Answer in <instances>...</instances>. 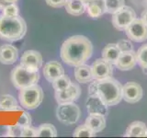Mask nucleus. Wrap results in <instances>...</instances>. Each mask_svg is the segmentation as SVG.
Returning <instances> with one entry per match:
<instances>
[{"instance_id":"1","label":"nucleus","mask_w":147,"mask_h":138,"mask_svg":"<svg viewBox=\"0 0 147 138\" xmlns=\"http://www.w3.org/2000/svg\"><path fill=\"white\" fill-rule=\"evenodd\" d=\"M93 54V45L90 40L83 35H74L63 41L60 50L61 59L70 66L86 64Z\"/></svg>"},{"instance_id":"2","label":"nucleus","mask_w":147,"mask_h":138,"mask_svg":"<svg viewBox=\"0 0 147 138\" xmlns=\"http://www.w3.org/2000/svg\"><path fill=\"white\" fill-rule=\"evenodd\" d=\"M98 95L108 106H114L122 99V86L112 76L102 80L93 79L88 87V95Z\"/></svg>"},{"instance_id":"3","label":"nucleus","mask_w":147,"mask_h":138,"mask_svg":"<svg viewBox=\"0 0 147 138\" xmlns=\"http://www.w3.org/2000/svg\"><path fill=\"white\" fill-rule=\"evenodd\" d=\"M27 32V24L24 18L20 15L7 17L0 15V39L9 43L20 41L24 38Z\"/></svg>"},{"instance_id":"4","label":"nucleus","mask_w":147,"mask_h":138,"mask_svg":"<svg viewBox=\"0 0 147 138\" xmlns=\"http://www.w3.org/2000/svg\"><path fill=\"white\" fill-rule=\"evenodd\" d=\"M20 90L18 99L23 108L27 110H34L38 108L42 102L44 98L43 90L38 84L24 87Z\"/></svg>"},{"instance_id":"5","label":"nucleus","mask_w":147,"mask_h":138,"mask_svg":"<svg viewBox=\"0 0 147 138\" xmlns=\"http://www.w3.org/2000/svg\"><path fill=\"white\" fill-rule=\"evenodd\" d=\"M40 77V76L39 72L30 71L21 64L14 68L10 75L12 84L17 89H21L27 87L38 84Z\"/></svg>"},{"instance_id":"6","label":"nucleus","mask_w":147,"mask_h":138,"mask_svg":"<svg viewBox=\"0 0 147 138\" xmlns=\"http://www.w3.org/2000/svg\"><path fill=\"white\" fill-rule=\"evenodd\" d=\"M56 117L59 122L65 125H72L79 121L81 110L80 108L74 102L60 103L56 109Z\"/></svg>"},{"instance_id":"7","label":"nucleus","mask_w":147,"mask_h":138,"mask_svg":"<svg viewBox=\"0 0 147 138\" xmlns=\"http://www.w3.org/2000/svg\"><path fill=\"white\" fill-rule=\"evenodd\" d=\"M136 18V13L132 7L124 6L112 14V24L115 29L125 30L129 25Z\"/></svg>"},{"instance_id":"8","label":"nucleus","mask_w":147,"mask_h":138,"mask_svg":"<svg viewBox=\"0 0 147 138\" xmlns=\"http://www.w3.org/2000/svg\"><path fill=\"white\" fill-rule=\"evenodd\" d=\"M129 40L134 43H142L147 40V25L142 18H135L124 30Z\"/></svg>"},{"instance_id":"9","label":"nucleus","mask_w":147,"mask_h":138,"mask_svg":"<svg viewBox=\"0 0 147 138\" xmlns=\"http://www.w3.org/2000/svg\"><path fill=\"white\" fill-rule=\"evenodd\" d=\"M43 59L41 54L35 50H28L23 53L20 58V64L28 70L32 72H39L42 66Z\"/></svg>"},{"instance_id":"10","label":"nucleus","mask_w":147,"mask_h":138,"mask_svg":"<svg viewBox=\"0 0 147 138\" xmlns=\"http://www.w3.org/2000/svg\"><path fill=\"white\" fill-rule=\"evenodd\" d=\"M93 79L102 80L112 76V64L104 58H98L91 66Z\"/></svg>"},{"instance_id":"11","label":"nucleus","mask_w":147,"mask_h":138,"mask_svg":"<svg viewBox=\"0 0 147 138\" xmlns=\"http://www.w3.org/2000/svg\"><path fill=\"white\" fill-rule=\"evenodd\" d=\"M142 87L136 82H127L122 86V99L128 103H136L142 98Z\"/></svg>"},{"instance_id":"12","label":"nucleus","mask_w":147,"mask_h":138,"mask_svg":"<svg viewBox=\"0 0 147 138\" xmlns=\"http://www.w3.org/2000/svg\"><path fill=\"white\" fill-rule=\"evenodd\" d=\"M81 95V89L80 87L76 83L72 82L71 85L65 89L55 91V99L57 103H65V102H74Z\"/></svg>"},{"instance_id":"13","label":"nucleus","mask_w":147,"mask_h":138,"mask_svg":"<svg viewBox=\"0 0 147 138\" xmlns=\"http://www.w3.org/2000/svg\"><path fill=\"white\" fill-rule=\"evenodd\" d=\"M86 109L89 114H101L106 117L108 115V106L98 95H89L86 99Z\"/></svg>"},{"instance_id":"14","label":"nucleus","mask_w":147,"mask_h":138,"mask_svg":"<svg viewBox=\"0 0 147 138\" xmlns=\"http://www.w3.org/2000/svg\"><path fill=\"white\" fill-rule=\"evenodd\" d=\"M42 72L45 79L52 83L58 77L64 75V68L61 63L57 61H51L45 64Z\"/></svg>"},{"instance_id":"15","label":"nucleus","mask_w":147,"mask_h":138,"mask_svg":"<svg viewBox=\"0 0 147 138\" xmlns=\"http://www.w3.org/2000/svg\"><path fill=\"white\" fill-rule=\"evenodd\" d=\"M136 64H137L136 53L134 51H131V52L121 53L115 66H116V67L119 70L129 71L131 70L132 68H134Z\"/></svg>"},{"instance_id":"16","label":"nucleus","mask_w":147,"mask_h":138,"mask_svg":"<svg viewBox=\"0 0 147 138\" xmlns=\"http://www.w3.org/2000/svg\"><path fill=\"white\" fill-rule=\"evenodd\" d=\"M18 51L11 44L0 46V63L3 64H13L18 61Z\"/></svg>"},{"instance_id":"17","label":"nucleus","mask_w":147,"mask_h":138,"mask_svg":"<svg viewBox=\"0 0 147 138\" xmlns=\"http://www.w3.org/2000/svg\"><path fill=\"white\" fill-rule=\"evenodd\" d=\"M86 12L92 18H100L106 13L105 0H88L86 3Z\"/></svg>"},{"instance_id":"18","label":"nucleus","mask_w":147,"mask_h":138,"mask_svg":"<svg viewBox=\"0 0 147 138\" xmlns=\"http://www.w3.org/2000/svg\"><path fill=\"white\" fill-rule=\"evenodd\" d=\"M85 124L88 126L92 131H94L96 133L103 131L106 127V120L105 116L101 114H89L86 119Z\"/></svg>"},{"instance_id":"19","label":"nucleus","mask_w":147,"mask_h":138,"mask_svg":"<svg viewBox=\"0 0 147 138\" xmlns=\"http://www.w3.org/2000/svg\"><path fill=\"white\" fill-rule=\"evenodd\" d=\"M75 77L76 80L80 84H86L93 80V75H92L91 66L84 64L81 66L75 67Z\"/></svg>"},{"instance_id":"20","label":"nucleus","mask_w":147,"mask_h":138,"mask_svg":"<svg viewBox=\"0 0 147 138\" xmlns=\"http://www.w3.org/2000/svg\"><path fill=\"white\" fill-rule=\"evenodd\" d=\"M126 137H147V126L142 122H133L124 133Z\"/></svg>"},{"instance_id":"21","label":"nucleus","mask_w":147,"mask_h":138,"mask_svg":"<svg viewBox=\"0 0 147 138\" xmlns=\"http://www.w3.org/2000/svg\"><path fill=\"white\" fill-rule=\"evenodd\" d=\"M119 54H121V51H119L117 43H109L106 45L102 50V58L110 63L112 66L116 64Z\"/></svg>"},{"instance_id":"22","label":"nucleus","mask_w":147,"mask_h":138,"mask_svg":"<svg viewBox=\"0 0 147 138\" xmlns=\"http://www.w3.org/2000/svg\"><path fill=\"white\" fill-rule=\"evenodd\" d=\"M64 7L66 12L72 16H80L86 10V3L82 0H66Z\"/></svg>"},{"instance_id":"23","label":"nucleus","mask_w":147,"mask_h":138,"mask_svg":"<svg viewBox=\"0 0 147 138\" xmlns=\"http://www.w3.org/2000/svg\"><path fill=\"white\" fill-rule=\"evenodd\" d=\"M0 110L10 112L15 110H22L18 107V103L17 99L12 95L5 94L0 97Z\"/></svg>"},{"instance_id":"24","label":"nucleus","mask_w":147,"mask_h":138,"mask_svg":"<svg viewBox=\"0 0 147 138\" xmlns=\"http://www.w3.org/2000/svg\"><path fill=\"white\" fill-rule=\"evenodd\" d=\"M57 130L53 124L42 123L37 128V137H56Z\"/></svg>"},{"instance_id":"25","label":"nucleus","mask_w":147,"mask_h":138,"mask_svg":"<svg viewBox=\"0 0 147 138\" xmlns=\"http://www.w3.org/2000/svg\"><path fill=\"white\" fill-rule=\"evenodd\" d=\"M137 64L140 67L147 73V43L142 44L136 52Z\"/></svg>"},{"instance_id":"26","label":"nucleus","mask_w":147,"mask_h":138,"mask_svg":"<svg viewBox=\"0 0 147 138\" xmlns=\"http://www.w3.org/2000/svg\"><path fill=\"white\" fill-rule=\"evenodd\" d=\"M71 79L68 76L63 75L62 76L58 77L57 79H55L53 82H52V86L55 91H60L63 89H65L71 85Z\"/></svg>"},{"instance_id":"27","label":"nucleus","mask_w":147,"mask_h":138,"mask_svg":"<svg viewBox=\"0 0 147 138\" xmlns=\"http://www.w3.org/2000/svg\"><path fill=\"white\" fill-rule=\"evenodd\" d=\"M106 4V13L114 14L119 9L125 6V1L124 0H105Z\"/></svg>"},{"instance_id":"28","label":"nucleus","mask_w":147,"mask_h":138,"mask_svg":"<svg viewBox=\"0 0 147 138\" xmlns=\"http://www.w3.org/2000/svg\"><path fill=\"white\" fill-rule=\"evenodd\" d=\"M73 136L74 137H95L96 133L94 131H92L86 124H83V125H79L76 128V130L74 131Z\"/></svg>"},{"instance_id":"29","label":"nucleus","mask_w":147,"mask_h":138,"mask_svg":"<svg viewBox=\"0 0 147 138\" xmlns=\"http://www.w3.org/2000/svg\"><path fill=\"white\" fill-rule=\"evenodd\" d=\"M18 12H20V9H18V7L17 6L16 3L8 5V6H7L2 10L3 15L7 16V17H16V16H18Z\"/></svg>"},{"instance_id":"30","label":"nucleus","mask_w":147,"mask_h":138,"mask_svg":"<svg viewBox=\"0 0 147 138\" xmlns=\"http://www.w3.org/2000/svg\"><path fill=\"white\" fill-rule=\"evenodd\" d=\"M118 47L121 51V53L122 52H131V51H133V44L131 43V40H119L118 41Z\"/></svg>"},{"instance_id":"31","label":"nucleus","mask_w":147,"mask_h":138,"mask_svg":"<svg viewBox=\"0 0 147 138\" xmlns=\"http://www.w3.org/2000/svg\"><path fill=\"white\" fill-rule=\"evenodd\" d=\"M21 133H22V126L18 125V123L16 124V125L7 126V136H11V137L20 136V137H21Z\"/></svg>"},{"instance_id":"32","label":"nucleus","mask_w":147,"mask_h":138,"mask_svg":"<svg viewBox=\"0 0 147 138\" xmlns=\"http://www.w3.org/2000/svg\"><path fill=\"white\" fill-rule=\"evenodd\" d=\"M22 112H23V114H22V116L20 118V120H18V125L22 126V127L31 125V116H30V114L28 112H25V110H23Z\"/></svg>"},{"instance_id":"33","label":"nucleus","mask_w":147,"mask_h":138,"mask_svg":"<svg viewBox=\"0 0 147 138\" xmlns=\"http://www.w3.org/2000/svg\"><path fill=\"white\" fill-rule=\"evenodd\" d=\"M21 137H37V129L31 125L22 127Z\"/></svg>"},{"instance_id":"34","label":"nucleus","mask_w":147,"mask_h":138,"mask_svg":"<svg viewBox=\"0 0 147 138\" xmlns=\"http://www.w3.org/2000/svg\"><path fill=\"white\" fill-rule=\"evenodd\" d=\"M45 2L50 7L54 8H59L65 6L66 0H45Z\"/></svg>"},{"instance_id":"35","label":"nucleus","mask_w":147,"mask_h":138,"mask_svg":"<svg viewBox=\"0 0 147 138\" xmlns=\"http://www.w3.org/2000/svg\"><path fill=\"white\" fill-rule=\"evenodd\" d=\"M17 2H18V0H0V10H3V9L7 6H8V5L17 3Z\"/></svg>"},{"instance_id":"36","label":"nucleus","mask_w":147,"mask_h":138,"mask_svg":"<svg viewBox=\"0 0 147 138\" xmlns=\"http://www.w3.org/2000/svg\"><path fill=\"white\" fill-rule=\"evenodd\" d=\"M141 18L142 20H144V22L145 23V24L147 25V8L144 9V11H142V16H141Z\"/></svg>"},{"instance_id":"37","label":"nucleus","mask_w":147,"mask_h":138,"mask_svg":"<svg viewBox=\"0 0 147 138\" xmlns=\"http://www.w3.org/2000/svg\"><path fill=\"white\" fill-rule=\"evenodd\" d=\"M82 1H83V2H85V3H86L87 1H88V0H82Z\"/></svg>"}]
</instances>
